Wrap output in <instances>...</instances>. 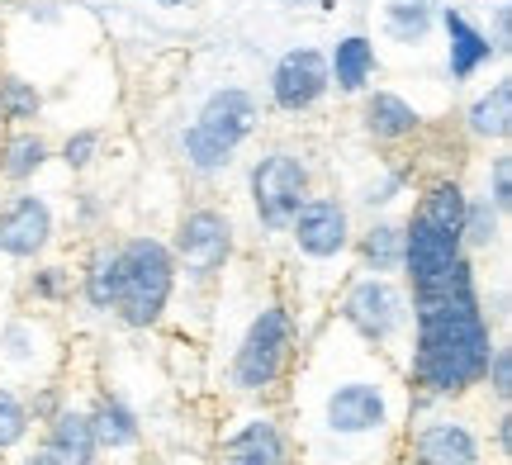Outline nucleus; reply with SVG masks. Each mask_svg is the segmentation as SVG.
<instances>
[{
  "instance_id": "a211bd4d",
  "label": "nucleus",
  "mask_w": 512,
  "mask_h": 465,
  "mask_svg": "<svg viewBox=\"0 0 512 465\" xmlns=\"http://www.w3.org/2000/svg\"><path fill=\"white\" fill-rule=\"evenodd\" d=\"M403 266V219L399 214H370L366 228L351 238V271L366 276H399Z\"/></svg>"
},
{
  "instance_id": "b1692460",
  "label": "nucleus",
  "mask_w": 512,
  "mask_h": 465,
  "mask_svg": "<svg viewBox=\"0 0 512 465\" xmlns=\"http://www.w3.org/2000/svg\"><path fill=\"white\" fill-rule=\"evenodd\" d=\"M460 242L470 257H489L508 242V214H498L484 195H465V219H460Z\"/></svg>"
},
{
  "instance_id": "4be33fe9",
  "label": "nucleus",
  "mask_w": 512,
  "mask_h": 465,
  "mask_svg": "<svg viewBox=\"0 0 512 465\" xmlns=\"http://www.w3.org/2000/svg\"><path fill=\"white\" fill-rule=\"evenodd\" d=\"M361 124L375 143H403L422 129V114L394 91H375L366 95V110H361Z\"/></svg>"
},
{
  "instance_id": "7c9ffc66",
  "label": "nucleus",
  "mask_w": 512,
  "mask_h": 465,
  "mask_svg": "<svg viewBox=\"0 0 512 465\" xmlns=\"http://www.w3.org/2000/svg\"><path fill=\"white\" fill-rule=\"evenodd\" d=\"M57 157H62V167L67 171H86L95 157H100V129H76L72 138L62 143Z\"/></svg>"
},
{
  "instance_id": "393cba45",
  "label": "nucleus",
  "mask_w": 512,
  "mask_h": 465,
  "mask_svg": "<svg viewBox=\"0 0 512 465\" xmlns=\"http://www.w3.org/2000/svg\"><path fill=\"white\" fill-rule=\"evenodd\" d=\"M465 124H470V133H475L479 143H508V133H512V81L508 76L465 110Z\"/></svg>"
},
{
  "instance_id": "473e14b6",
  "label": "nucleus",
  "mask_w": 512,
  "mask_h": 465,
  "mask_svg": "<svg viewBox=\"0 0 512 465\" xmlns=\"http://www.w3.org/2000/svg\"><path fill=\"white\" fill-rule=\"evenodd\" d=\"M100 219H105V209H100V200H95L91 190H81L76 195V214H72V224L86 233V238H100Z\"/></svg>"
},
{
  "instance_id": "9d476101",
  "label": "nucleus",
  "mask_w": 512,
  "mask_h": 465,
  "mask_svg": "<svg viewBox=\"0 0 512 465\" xmlns=\"http://www.w3.org/2000/svg\"><path fill=\"white\" fill-rule=\"evenodd\" d=\"M72 366L67 352V328L57 314H38V309H15L0 323V380L29 390L43 380H62Z\"/></svg>"
},
{
  "instance_id": "7ed1b4c3",
  "label": "nucleus",
  "mask_w": 512,
  "mask_h": 465,
  "mask_svg": "<svg viewBox=\"0 0 512 465\" xmlns=\"http://www.w3.org/2000/svg\"><path fill=\"white\" fill-rule=\"evenodd\" d=\"M304 337V318L280 285L256 295L219 361V394L233 404H280Z\"/></svg>"
},
{
  "instance_id": "2f4dec72",
  "label": "nucleus",
  "mask_w": 512,
  "mask_h": 465,
  "mask_svg": "<svg viewBox=\"0 0 512 465\" xmlns=\"http://www.w3.org/2000/svg\"><path fill=\"white\" fill-rule=\"evenodd\" d=\"M484 200L498 214H512V157L508 152H498L494 162H489V190H484Z\"/></svg>"
},
{
  "instance_id": "dca6fc26",
  "label": "nucleus",
  "mask_w": 512,
  "mask_h": 465,
  "mask_svg": "<svg viewBox=\"0 0 512 465\" xmlns=\"http://www.w3.org/2000/svg\"><path fill=\"white\" fill-rule=\"evenodd\" d=\"M114 295H119V238H91L86 252L76 261V299L91 318L114 314Z\"/></svg>"
},
{
  "instance_id": "2eb2a0df",
  "label": "nucleus",
  "mask_w": 512,
  "mask_h": 465,
  "mask_svg": "<svg viewBox=\"0 0 512 465\" xmlns=\"http://www.w3.org/2000/svg\"><path fill=\"white\" fill-rule=\"evenodd\" d=\"M328 86H332L328 57L318 53V48H290L271 72V100H275V110H285V114L313 110L328 95Z\"/></svg>"
},
{
  "instance_id": "ddd939ff",
  "label": "nucleus",
  "mask_w": 512,
  "mask_h": 465,
  "mask_svg": "<svg viewBox=\"0 0 512 465\" xmlns=\"http://www.w3.org/2000/svg\"><path fill=\"white\" fill-rule=\"evenodd\" d=\"M57 247V209L48 195L10 190L0 200V257L15 266H34Z\"/></svg>"
},
{
  "instance_id": "bb28decb",
  "label": "nucleus",
  "mask_w": 512,
  "mask_h": 465,
  "mask_svg": "<svg viewBox=\"0 0 512 465\" xmlns=\"http://www.w3.org/2000/svg\"><path fill=\"white\" fill-rule=\"evenodd\" d=\"M432 24H437V10H432V0H384V34L394 38V43H422V38L432 34Z\"/></svg>"
},
{
  "instance_id": "1a4fd4ad",
  "label": "nucleus",
  "mask_w": 512,
  "mask_h": 465,
  "mask_svg": "<svg viewBox=\"0 0 512 465\" xmlns=\"http://www.w3.org/2000/svg\"><path fill=\"white\" fill-rule=\"evenodd\" d=\"M261 124V105L242 86H223L200 105V114L181 133V162L195 176H223L233 167L238 148L247 143Z\"/></svg>"
},
{
  "instance_id": "f257e3e1",
  "label": "nucleus",
  "mask_w": 512,
  "mask_h": 465,
  "mask_svg": "<svg viewBox=\"0 0 512 465\" xmlns=\"http://www.w3.org/2000/svg\"><path fill=\"white\" fill-rule=\"evenodd\" d=\"M408 399L413 390L399 366L323 314L280 394L294 465H394L408 428Z\"/></svg>"
},
{
  "instance_id": "0eeeda50",
  "label": "nucleus",
  "mask_w": 512,
  "mask_h": 465,
  "mask_svg": "<svg viewBox=\"0 0 512 465\" xmlns=\"http://www.w3.org/2000/svg\"><path fill=\"white\" fill-rule=\"evenodd\" d=\"M351 238H356L351 205L342 195H332V190H313L309 200L299 205V214L290 219V228H285L294 266H304L299 276L323 280L328 295L351 276Z\"/></svg>"
},
{
  "instance_id": "c85d7f7f",
  "label": "nucleus",
  "mask_w": 512,
  "mask_h": 465,
  "mask_svg": "<svg viewBox=\"0 0 512 465\" xmlns=\"http://www.w3.org/2000/svg\"><path fill=\"white\" fill-rule=\"evenodd\" d=\"M479 399L494 404V409H512V342H508V333L494 342V356H489V366H484Z\"/></svg>"
},
{
  "instance_id": "5701e85b",
  "label": "nucleus",
  "mask_w": 512,
  "mask_h": 465,
  "mask_svg": "<svg viewBox=\"0 0 512 465\" xmlns=\"http://www.w3.org/2000/svg\"><path fill=\"white\" fill-rule=\"evenodd\" d=\"M328 81L342 95H361L375 81V43L366 34H347L328 57Z\"/></svg>"
},
{
  "instance_id": "c9c22d12",
  "label": "nucleus",
  "mask_w": 512,
  "mask_h": 465,
  "mask_svg": "<svg viewBox=\"0 0 512 465\" xmlns=\"http://www.w3.org/2000/svg\"><path fill=\"white\" fill-rule=\"evenodd\" d=\"M285 5H309V0H285Z\"/></svg>"
},
{
  "instance_id": "4c0bfd02",
  "label": "nucleus",
  "mask_w": 512,
  "mask_h": 465,
  "mask_svg": "<svg viewBox=\"0 0 512 465\" xmlns=\"http://www.w3.org/2000/svg\"><path fill=\"white\" fill-rule=\"evenodd\" d=\"M394 465H403V461H394Z\"/></svg>"
},
{
  "instance_id": "aec40b11",
  "label": "nucleus",
  "mask_w": 512,
  "mask_h": 465,
  "mask_svg": "<svg viewBox=\"0 0 512 465\" xmlns=\"http://www.w3.org/2000/svg\"><path fill=\"white\" fill-rule=\"evenodd\" d=\"M441 29H446V43H451V53H446V67H451V81H470V76L498 53V43L484 29H475L470 19L460 15V10H441Z\"/></svg>"
},
{
  "instance_id": "e433bc0d",
  "label": "nucleus",
  "mask_w": 512,
  "mask_h": 465,
  "mask_svg": "<svg viewBox=\"0 0 512 465\" xmlns=\"http://www.w3.org/2000/svg\"><path fill=\"white\" fill-rule=\"evenodd\" d=\"M143 465H157V461H143Z\"/></svg>"
},
{
  "instance_id": "20e7f679",
  "label": "nucleus",
  "mask_w": 512,
  "mask_h": 465,
  "mask_svg": "<svg viewBox=\"0 0 512 465\" xmlns=\"http://www.w3.org/2000/svg\"><path fill=\"white\" fill-rule=\"evenodd\" d=\"M328 318L342 323L361 347L380 352L384 361H394L403 371L408 337H413V299H408L399 276H366V271H351V276L332 290Z\"/></svg>"
},
{
  "instance_id": "6e6552de",
  "label": "nucleus",
  "mask_w": 512,
  "mask_h": 465,
  "mask_svg": "<svg viewBox=\"0 0 512 465\" xmlns=\"http://www.w3.org/2000/svg\"><path fill=\"white\" fill-rule=\"evenodd\" d=\"M166 247L176 257V280L185 285V295H214L238 266V224L219 205H190L181 209Z\"/></svg>"
},
{
  "instance_id": "cd10ccee",
  "label": "nucleus",
  "mask_w": 512,
  "mask_h": 465,
  "mask_svg": "<svg viewBox=\"0 0 512 465\" xmlns=\"http://www.w3.org/2000/svg\"><path fill=\"white\" fill-rule=\"evenodd\" d=\"M43 110V95L34 91V81L24 76H0V124H15V129H29Z\"/></svg>"
},
{
  "instance_id": "6ab92c4d",
  "label": "nucleus",
  "mask_w": 512,
  "mask_h": 465,
  "mask_svg": "<svg viewBox=\"0 0 512 465\" xmlns=\"http://www.w3.org/2000/svg\"><path fill=\"white\" fill-rule=\"evenodd\" d=\"M76 295V271L72 261H34L24 276H19V299L24 309H38V314H62Z\"/></svg>"
},
{
  "instance_id": "423d86ee",
  "label": "nucleus",
  "mask_w": 512,
  "mask_h": 465,
  "mask_svg": "<svg viewBox=\"0 0 512 465\" xmlns=\"http://www.w3.org/2000/svg\"><path fill=\"white\" fill-rule=\"evenodd\" d=\"M403 465H494L489 456V418L465 404L408 399V428L399 442Z\"/></svg>"
},
{
  "instance_id": "39448f33",
  "label": "nucleus",
  "mask_w": 512,
  "mask_h": 465,
  "mask_svg": "<svg viewBox=\"0 0 512 465\" xmlns=\"http://www.w3.org/2000/svg\"><path fill=\"white\" fill-rule=\"evenodd\" d=\"M176 257L162 233H128L119 238V295H114V323L124 333H157L171 304H176Z\"/></svg>"
},
{
  "instance_id": "f704fd0d",
  "label": "nucleus",
  "mask_w": 512,
  "mask_h": 465,
  "mask_svg": "<svg viewBox=\"0 0 512 465\" xmlns=\"http://www.w3.org/2000/svg\"><path fill=\"white\" fill-rule=\"evenodd\" d=\"M157 5H166V10H171V5H185V0H157Z\"/></svg>"
},
{
  "instance_id": "412c9836",
  "label": "nucleus",
  "mask_w": 512,
  "mask_h": 465,
  "mask_svg": "<svg viewBox=\"0 0 512 465\" xmlns=\"http://www.w3.org/2000/svg\"><path fill=\"white\" fill-rule=\"evenodd\" d=\"M53 162V148H48V138L34 129H10L0 138V186H15L24 190L34 181L38 171Z\"/></svg>"
},
{
  "instance_id": "f8f14e48",
  "label": "nucleus",
  "mask_w": 512,
  "mask_h": 465,
  "mask_svg": "<svg viewBox=\"0 0 512 465\" xmlns=\"http://www.w3.org/2000/svg\"><path fill=\"white\" fill-rule=\"evenodd\" d=\"M219 465H294V437L280 404H238L214 437Z\"/></svg>"
},
{
  "instance_id": "f03ea898",
  "label": "nucleus",
  "mask_w": 512,
  "mask_h": 465,
  "mask_svg": "<svg viewBox=\"0 0 512 465\" xmlns=\"http://www.w3.org/2000/svg\"><path fill=\"white\" fill-rule=\"evenodd\" d=\"M413 299V337L403 356V380L408 390L437 404H465L479 399L484 366L494 356L498 333L484 314V276H465L446 290Z\"/></svg>"
},
{
  "instance_id": "c756f323",
  "label": "nucleus",
  "mask_w": 512,
  "mask_h": 465,
  "mask_svg": "<svg viewBox=\"0 0 512 465\" xmlns=\"http://www.w3.org/2000/svg\"><path fill=\"white\" fill-rule=\"evenodd\" d=\"M67 399H72V385H67V375H62V380L29 385V390H24V409H29V418H34V428H43V423H48V418H53Z\"/></svg>"
},
{
  "instance_id": "a878e982",
  "label": "nucleus",
  "mask_w": 512,
  "mask_h": 465,
  "mask_svg": "<svg viewBox=\"0 0 512 465\" xmlns=\"http://www.w3.org/2000/svg\"><path fill=\"white\" fill-rule=\"evenodd\" d=\"M34 418L24 409V390L0 380V465H10L19 451L34 442Z\"/></svg>"
},
{
  "instance_id": "72a5a7b5",
  "label": "nucleus",
  "mask_w": 512,
  "mask_h": 465,
  "mask_svg": "<svg viewBox=\"0 0 512 465\" xmlns=\"http://www.w3.org/2000/svg\"><path fill=\"white\" fill-rule=\"evenodd\" d=\"M10 465H57V461H53V456H48L43 447H38V442H29V447L19 451V456H15Z\"/></svg>"
},
{
  "instance_id": "f3484780",
  "label": "nucleus",
  "mask_w": 512,
  "mask_h": 465,
  "mask_svg": "<svg viewBox=\"0 0 512 465\" xmlns=\"http://www.w3.org/2000/svg\"><path fill=\"white\" fill-rule=\"evenodd\" d=\"M34 442L48 451L57 465H105L100 461V447H95L91 418H86V404H81V399H67V404L34 432Z\"/></svg>"
},
{
  "instance_id": "9b49d317",
  "label": "nucleus",
  "mask_w": 512,
  "mask_h": 465,
  "mask_svg": "<svg viewBox=\"0 0 512 465\" xmlns=\"http://www.w3.org/2000/svg\"><path fill=\"white\" fill-rule=\"evenodd\" d=\"M313 195V167L290 148L261 152L247 171V205L266 238H285L299 205Z\"/></svg>"
},
{
  "instance_id": "4468645a",
  "label": "nucleus",
  "mask_w": 512,
  "mask_h": 465,
  "mask_svg": "<svg viewBox=\"0 0 512 465\" xmlns=\"http://www.w3.org/2000/svg\"><path fill=\"white\" fill-rule=\"evenodd\" d=\"M81 404H86V418H91L100 461L105 465H143L147 428H143V413L128 404V394L100 385V390H91V399H81Z\"/></svg>"
}]
</instances>
